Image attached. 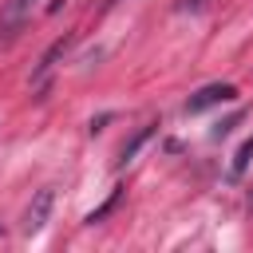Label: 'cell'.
Returning a JSON list of instances; mask_svg holds the SVG:
<instances>
[{
    "label": "cell",
    "mask_w": 253,
    "mask_h": 253,
    "mask_svg": "<svg viewBox=\"0 0 253 253\" xmlns=\"http://www.w3.org/2000/svg\"><path fill=\"white\" fill-rule=\"evenodd\" d=\"M233 99H237V87L233 83H206L202 91H194L186 99V115H202V111H210L217 103H233Z\"/></svg>",
    "instance_id": "obj_1"
},
{
    "label": "cell",
    "mask_w": 253,
    "mask_h": 253,
    "mask_svg": "<svg viewBox=\"0 0 253 253\" xmlns=\"http://www.w3.org/2000/svg\"><path fill=\"white\" fill-rule=\"evenodd\" d=\"M154 126H158V123H146V126H138V134H134V138H130V142H126V146L119 150V166L134 162V154H138V150H142V142H146V138L154 134Z\"/></svg>",
    "instance_id": "obj_4"
},
{
    "label": "cell",
    "mask_w": 253,
    "mask_h": 253,
    "mask_svg": "<svg viewBox=\"0 0 253 253\" xmlns=\"http://www.w3.org/2000/svg\"><path fill=\"white\" fill-rule=\"evenodd\" d=\"M119 202H123V186H119V190H115V194H111V198H107L99 210H91V213H87V225H99V221H103V217H107V213H111Z\"/></svg>",
    "instance_id": "obj_7"
},
{
    "label": "cell",
    "mask_w": 253,
    "mask_h": 253,
    "mask_svg": "<svg viewBox=\"0 0 253 253\" xmlns=\"http://www.w3.org/2000/svg\"><path fill=\"white\" fill-rule=\"evenodd\" d=\"M249 158H253V134L237 146V154H233V162H229V174H233V178H241V174H245V166H249Z\"/></svg>",
    "instance_id": "obj_6"
},
{
    "label": "cell",
    "mask_w": 253,
    "mask_h": 253,
    "mask_svg": "<svg viewBox=\"0 0 253 253\" xmlns=\"http://www.w3.org/2000/svg\"><path fill=\"white\" fill-rule=\"evenodd\" d=\"M237 119H241V115H233V119H225V123H217V126H213V138H225V134H229V130L237 126Z\"/></svg>",
    "instance_id": "obj_8"
},
{
    "label": "cell",
    "mask_w": 253,
    "mask_h": 253,
    "mask_svg": "<svg viewBox=\"0 0 253 253\" xmlns=\"http://www.w3.org/2000/svg\"><path fill=\"white\" fill-rule=\"evenodd\" d=\"M111 4H115V0H111Z\"/></svg>",
    "instance_id": "obj_10"
},
{
    "label": "cell",
    "mask_w": 253,
    "mask_h": 253,
    "mask_svg": "<svg viewBox=\"0 0 253 253\" xmlns=\"http://www.w3.org/2000/svg\"><path fill=\"white\" fill-rule=\"evenodd\" d=\"M32 8H36V0H4V8H0V32H16V28H24V20L32 16Z\"/></svg>",
    "instance_id": "obj_3"
},
{
    "label": "cell",
    "mask_w": 253,
    "mask_h": 253,
    "mask_svg": "<svg viewBox=\"0 0 253 253\" xmlns=\"http://www.w3.org/2000/svg\"><path fill=\"white\" fill-rule=\"evenodd\" d=\"M67 43H71V36H63V40H55V43H51V47L43 51V59H40V67H36V83H40V79H43V75H47V71L55 67V59H59V55L67 51Z\"/></svg>",
    "instance_id": "obj_5"
},
{
    "label": "cell",
    "mask_w": 253,
    "mask_h": 253,
    "mask_svg": "<svg viewBox=\"0 0 253 253\" xmlns=\"http://www.w3.org/2000/svg\"><path fill=\"white\" fill-rule=\"evenodd\" d=\"M51 206H55V190H51V186L36 190V198H32L28 210H24V233H40V229L47 225V217H51Z\"/></svg>",
    "instance_id": "obj_2"
},
{
    "label": "cell",
    "mask_w": 253,
    "mask_h": 253,
    "mask_svg": "<svg viewBox=\"0 0 253 253\" xmlns=\"http://www.w3.org/2000/svg\"><path fill=\"white\" fill-rule=\"evenodd\" d=\"M0 237H4V229H0Z\"/></svg>",
    "instance_id": "obj_9"
}]
</instances>
